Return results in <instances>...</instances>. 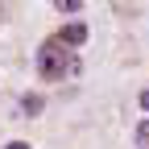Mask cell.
I'll use <instances>...</instances> for the list:
<instances>
[{
  "mask_svg": "<svg viewBox=\"0 0 149 149\" xmlns=\"http://www.w3.org/2000/svg\"><path fill=\"white\" fill-rule=\"evenodd\" d=\"M141 108H145V112H149V91H141Z\"/></svg>",
  "mask_w": 149,
  "mask_h": 149,
  "instance_id": "7",
  "label": "cell"
},
{
  "mask_svg": "<svg viewBox=\"0 0 149 149\" xmlns=\"http://www.w3.org/2000/svg\"><path fill=\"white\" fill-rule=\"evenodd\" d=\"M4 149H29V141H8Z\"/></svg>",
  "mask_w": 149,
  "mask_h": 149,
  "instance_id": "5",
  "label": "cell"
},
{
  "mask_svg": "<svg viewBox=\"0 0 149 149\" xmlns=\"http://www.w3.org/2000/svg\"><path fill=\"white\" fill-rule=\"evenodd\" d=\"M25 112H29V116H33V112H42V95H29V100H25Z\"/></svg>",
  "mask_w": 149,
  "mask_h": 149,
  "instance_id": "4",
  "label": "cell"
},
{
  "mask_svg": "<svg viewBox=\"0 0 149 149\" xmlns=\"http://www.w3.org/2000/svg\"><path fill=\"white\" fill-rule=\"evenodd\" d=\"M74 70H79V50H70L66 42H58V33L37 46V74H42L46 83L66 79V74H74Z\"/></svg>",
  "mask_w": 149,
  "mask_h": 149,
  "instance_id": "1",
  "label": "cell"
},
{
  "mask_svg": "<svg viewBox=\"0 0 149 149\" xmlns=\"http://www.w3.org/2000/svg\"><path fill=\"white\" fill-rule=\"evenodd\" d=\"M0 17H4V4H0Z\"/></svg>",
  "mask_w": 149,
  "mask_h": 149,
  "instance_id": "8",
  "label": "cell"
},
{
  "mask_svg": "<svg viewBox=\"0 0 149 149\" xmlns=\"http://www.w3.org/2000/svg\"><path fill=\"white\" fill-rule=\"evenodd\" d=\"M54 8H58V13H79L83 4H79V0H58V4H54Z\"/></svg>",
  "mask_w": 149,
  "mask_h": 149,
  "instance_id": "3",
  "label": "cell"
},
{
  "mask_svg": "<svg viewBox=\"0 0 149 149\" xmlns=\"http://www.w3.org/2000/svg\"><path fill=\"white\" fill-rule=\"evenodd\" d=\"M137 137H141V141H145V145H149V128H145V124H141V128H137Z\"/></svg>",
  "mask_w": 149,
  "mask_h": 149,
  "instance_id": "6",
  "label": "cell"
},
{
  "mask_svg": "<svg viewBox=\"0 0 149 149\" xmlns=\"http://www.w3.org/2000/svg\"><path fill=\"white\" fill-rule=\"evenodd\" d=\"M58 42H66L70 50H79V46L87 42V25H83V21H70V25H62V29H58Z\"/></svg>",
  "mask_w": 149,
  "mask_h": 149,
  "instance_id": "2",
  "label": "cell"
}]
</instances>
